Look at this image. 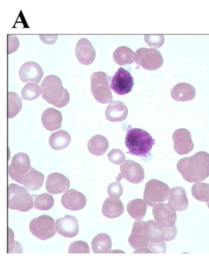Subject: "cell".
<instances>
[{"instance_id": "6da1fadb", "label": "cell", "mask_w": 209, "mask_h": 264, "mask_svg": "<svg viewBox=\"0 0 209 264\" xmlns=\"http://www.w3.org/2000/svg\"><path fill=\"white\" fill-rule=\"evenodd\" d=\"M177 167L184 180L188 182L205 180L209 177V154L199 152L190 157L181 159Z\"/></svg>"}, {"instance_id": "7a4b0ae2", "label": "cell", "mask_w": 209, "mask_h": 264, "mask_svg": "<svg viewBox=\"0 0 209 264\" xmlns=\"http://www.w3.org/2000/svg\"><path fill=\"white\" fill-rule=\"evenodd\" d=\"M42 97L48 103L62 108L67 105L70 100V93L63 87L59 77L50 75L46 77L41 85Z\"/></svg>"}, {"instance_id": "3957f363", "label": "cell", "mask_w": 209, "mask_h": 264, "mask_svg": "<svg viewBox=\"0 0 209 264\" xmlns=\"http://www.w3.org/2000/svg\"><path fill=\"white\" fill-rule=\"evenodd\" d=\"M128 153L140 157H148L155 144L152 136L144 129L139 128L129 129L125 140Z\"/></svg>"}, {"instance_id": "277c9868", "label": "cell", "mask_w": 209, "mask_h": 264, "mask_svg": "<svg viewBox=\"0 0 209 264\" xmlns=\"http://www.w3.org/2000/svg\"><path fill=\"white\" fill-rule=\"evenodd\" d=\"M34 207V198L27 188L16 184H10L8 186V208L26 212Z\"/></svg>"}, {"instance_id": "5b68a950", "label": "cell", "mask_w": 209, "mask_h": 264, "mask_svg": "<svg viewBox=\"0 0 209 264\" xmlns=\"http://www.w3.org/2000/svg\"><path fill=\"white\" fill-rule=\"evenodd\" d=\"M110 78L105 73H95L91 78V90L95 100L101 104L111 103L112 94Z\"/></svg>"}, {"instance_id": "8992f818", "label": "cell", "mask_w": 209, "mask_h": 264, "mask_svg": "<svg viewBox=\"0 0 209 264\" xmlns=\"http://www.w3.org/2000/svg\"><path fill=\"white\" fill-rule=\"evenodd\" d=\"M169 187L158 180L148 181L145 185L144 199L150 207L166 201L169 196Z\"/></svg>"}, {"instance_id": "52a82bcc", "label": "cell", "mask_w": 209, "mask_h": 264, "mask_svg": "<svg viewBox=\"0 0 209 264\" xmlns=\"http://www.w3.org/2000/svg\"><path fill=\"white\" fill-rule=\"evenodd\" d=\"M144 229L148 240L154 243L172 241L176 237L177 233L175 225L172 227L165 228L153 220L145 222Z\"/></svg>"}, {"instance_id": "ba28073f", "label": "cell", "mask_w": 209, "mask_h": 264, "mask_svg": "<svg viewBox=\"0 0 209 264\" xmlns=\"http://www.w3.org/2000/svg\"><path fill=\"white\" fill-rule=\"evenodd\" d=\"M30 232L41 240H46L56 235L55 221L51 216L43 214L33 219L29 225Z\"/></svg>"}, {"instance_id": "9c48e42d", "label": "cell", "mask_w": 209, "mask_h": 264, "mask_svg": "<svg viewBox=\"0 0 209 264\" xmlns=\"http://www.w3.org/2000/svg\"><path fill=\"white\" fill-rule=\"evenodd\" d=\"M134 60L147 70L155 71L163 65L160 52L155 49L140 48L134 53Z\"/></svg>"}, {"instance_id": "30bf717a", "label": "cell", "mask_w": 209, "mask_h": 264, "mask_svg": "<svg viewBox=\"0 0 209 264\" xmlns=\"http://www.w3.org/2000/svg\"><path fill=\"white\" fill-rule=\"evenodd\" d=\"M31 167L29 156L26 153H18L13 156L8 173L13 180L23 184L25 175Z\"/></svg>"}, {"instance_id": "8fae6325", "label": "cell", "mask_w": 209, "mask_h": 264, "mask_svg": "<svg viewBox=\"0 0 209 264\" xmlns=\"http://www.w3.org/2000/svg\"><path fill=\"white\" fill-rule=\"evenodd\" d=\"M134 79L125 69H118L111 79V89L119 95H125L131 92L134 86Z\"/></svg>"}, {"instance_id": "7c38bea8", "label": "cell", "mask_w": 209, "mask_h": 264, "mask_svg": "<svg viewBox=\"0 0 209 264\" xmlns=\"http://www.w3.org/2000/svg\"><path fill=\"white\" fill-rule=\"evenodd\" d=\"M145 172L139 164L133 160H126L120 166V173L116 177L117 181L124 178L132 183H140L144 180Z\"/></svg>"}, {"instance_id": "4fadbf2b", "label": "cell", "mask_w": 209, "mask_h": 264, "mask_svg": "<svg viewBox=\"0 0 209 264\" xmlns=\"http://www.w3.org/2000/svg\"><path fill=\"white\" fill-rule=\"evenodd\" d=\"M153 214L156 222L165 228L174 226L177 221V214L166 203H158L154 205Z\"/></svg>"}, {"instance_id": "5bb4252c", "label": "cell", "mask_w": 209, "mask_h": 264, "mask_svg": "<svg viewBox=\"0 0 209 264\" xmlns=\"http://www.w3.org/2000/svg\"><path fill=\"white\" fill-rule=\"evenodd\" d=\"M172 139L174 150L178 155H186L194 149V145L192 141L191 134L186 129L176 130L173 134Z\"/></svg>"}, {"instance_id": "9a60e30c", "label": "cell", "mask_w": 209, "mask_h": 264, "mask_svg": "<svg viewBox=\"0 0 209 264\" xmlns=\"http://www.w3.org/2000/svg\"><path fill=\"white\" fill-rule=\"evenodd\" d=\"M144 225V221L137 220L133 225L128 242L134 249L147 248L149 246L150 241L145 235Z\"/></svg>"}, {"instance_id": "2e32d148", "label": "cell", "mask_w": 209, "mask_h": 264, "mask_svg": "<svg viewBox=\"0 0 209 264\" xmlns=\"http://www.w3.org/2000/svg\"><path fill=\"white\" fill-rule=\"evenodd\" d=\"M70 187V181L64 175L53 173L49 175L46 181V188L49 193L62 194Z\"/></svg>"}, {"instance_id": "e0dca14e", "label": "cell", "mask_w": 209, "mask_h": 264, "mask_svg": "<svg viewBox=\"0 0 209 264\" xmlns=\"http://www.w3.org/2000/svg\"><path fill=\"white\" fill-rule=\"evenodd\" d=\"M56 227L58 233L65 237L73 238L78 234L79 231L78 220L68 214L57 220Z\"/></svg>"}, {"instance_id": "ac0fdd59", "label": "cell", "mask_w": 209, "mask_h": 264, "mask_svg": "<svg viewBox=\"0 0 209 264\" xmlns=\"http://www.w3.org/2000/svg\"><path fill=\"white\" fill-rule=\"evenodd\" d=\"M19 78L23 82H34L40 83L44 75L42 68L35 62L25 63L19 70Z\"/></svg>"}, {"instance_id": "d6986e66", "label": "cell", "mask_w": 209, "mask_h": 264, "mask_svg": "<svg viewBox=\"0 0 209 264\" xmlns=\"http://www.w3.org/2000/svg\"><path fill=\"white\" fill-rule=\"evenodd\" d=\"M75 53L78 61L84 65L92 64L96 57L95 49L86 38H82L77 43Z\"/></svg>"}, {"instance_id": "ffe728a7", "label": "cell", "mask_w": 209, "mask_h": 264, "mask_svg": "<svg viewBox=\"0 0 209 264\" xmlns=\"http://www.w3.org/2000/svg\"><path fill=\"white\" fill-rule=\"evenodd\" d=\"M167 200V205L173 211H182L188 207V197L185 189L182 187H174L170 189Z\"/></svg>"}, {"instance_id": "44dd1931", "label": "cell", "mask_w": 209, "mask_h": 264, "mask_svg": "<svg viewBox=\"0 0 209 264\" xmlns=\"http://www.w3.org/2000/svg\"><path fill=\"white\" fill-rule=\"evenodd\" d=\"M86 202V197L84 195L75 189H70L62 197L63 207L71 211L82 210L85 207Z\"/></svg>"}, {"instance_id": "7402d4cb", "label": "cell", "mask_w": 209, "mask_h": 264, "mask_svg": "<svg viewBox=\"0 0 209 264\" xmlns=\"http://www.w3.org/2000/svg\"><path fill=\"white\" fill-rule=\"evenodd\" d=\"M62 120V113L54 108L46 109L41 116L44 127L49 131H56L61 128Z\"/></svg>"}, {"instance_id": "603a6c76", "label": "cell", "mask_w": 209, "mask_h": 264, "mask_svg": "<svg viewBox=\"0 0 209 264\" xmlns=\"http://www.w3.org/2000/svg\"><path fill=\"white\" fill-rule=\"evenodd\" d=\"M127 107L122 101H113L107 107L105 115L107 120L111 122H123L127 117Z\"/></svg>"}, {"instance_id": "cb8c5ba5", "label": "cell", "mask_w": 209, "mask_h": 264, "mask_svg": "<svg viewBox=\"0 0 209 264\" xmlns=\"http://www.w3.org/2000/svg\"><path fill=\"white\" fill-rule=\"evenodd\" d=\"M124 206L119 199H113L110 197L104 201L101 210L104 216L112 219L122 215L124 212Z\"/></svg>"}, {"instance_id": "d4e9b609", "label": "cell", "mask_w": 209, "mask_h": 264, "mask_svg": "<svg viewBox=\"0 0 209 264\" xmlns=\"http://www.w3.org/2000/svg\"><path fill=\"white\" fill-rule=\"evenodd\" d=\"M196 96V90L191 85L187 83L178 84L172 88L171 96L177 101H189Z\"/></svg>"}, {"instance_id": "484cf974", "label": "cell", "mask_w": 209, "mask_h": 264, "mask_svg": "<svg viewBox=\"0 0 209 264\" xmlns=\"http://www.w3.org/2000/svg\"><path fill=\"white\" fill-rule=\"evenodd\" d=\"M45 181V176L31 167L24 178L23 185L29 191H34L41 188Z\"/></svg>"}, {"instance_id": "4316f807", "label": "cell", "mask_w": 209, "mask_h": 264, "mask_svg": "<svg viewBox=\"0 0 209 264\" xmlns=\"http://www.w3.org/2000/svg\"><path fill=\"white\" fill-rule=\"evenodd\" d=\"M88 149L89 152L96 156L104 155L109 147L108 140L102 135H96L92 137L88 142Z\"/></svg>"}, {"instance_id": "83f0119b", "label": "cell", "mask_w": 209, "mask_h": 264, "mask_svg": "<svg viewBox=\"0 0 209 264\" xmlns=\"http://www.w3.org/2000/svg\"><path fill=\"white\" fill-rule=\"evenodd\" d=\"M71 141L70 134L64 130H60L52 133L49 137V144L52 149H64L70 145Z\"/></svg>"}, {"instance_id": "f1b7e54d", "label": "cell", "mask_w": 209, "mask_h": 264, "mask_svg": "<svg viewBox=\"0 0 209 264\" xmlns=\"http://www.w3.org/2000/svg\"><path fill=\"white\" fill-rule=\"evenodd\" d=\"M92 247L93 252L95 254L108 253L111 250V238L106 233H99L93 238Z\"/></svg>"}, {"instance_id": "f546056e", "label": "cell", "mask_w": 209, "mask_h": 264, "mask_svg": "<svg viewBox=\"0 0 209 264\" xmlns=\"http://www.w3.org/2000/svg\"><path fill=\"white\" fill-rule=\"evenodd\" d=\"M147 209L146 202L142 199L131 200L127 206L128 213L132 218L136 220H141L144 218Z\"/></svg>"}, {"instance_id": "4dcf8cb0", "label": "cell", "mask_w": 209, "mask_h": 264, "mask_svg": "<svg viewBox=\"0 0 209 264\" xmlns=\"http://www.w3.org/2000/svg\"><path fill=\"white\" fill-rule=\"evenodd\" d=\"M134 52L126 46L119 47L113 54L114 62L120 66L132 64L134 62Z\"/></svg>"}, {"instance_id": "1f68e13d", "label": "cell", "mask_w": 209, "mask_h": 264, "mask_svg": "<svg viewBox=\"0 0 209 264\" xmlns=\"http://www.w3.org/2000/svg\"><path fill=\"white\" fill-rule=\"evenodd\" d=\"M34 200V208L41 211L51 210L54 205V199L52 195L44 193L32 195Z\"/></svg>"}, {"instance_id": "d6a6232c", "label": "cell", "mask_w": 209, "mask_h": 264, "mask_svg": "<svg viewBox=\"0 0 209 264\" xmlns=\"http://www.w3.org/2000/svg\"><path fill=\"white\" fill-rule=\"evenodd\" d=\"M23 100L17 93H8V118H13L21 112Z\"/></svg>"}, {"instance_id": "836d02e7", "label": "cell", "mask_w": 209, "mask_h": 264, "mask_svg": "<svg viewBox=\"0 0 209 264\" xmlns=\"http://www.w3.org/2000/svg\"><path fill=\"white\" fill-rule=\"evenodd\" d=\"M192 196L199 201H209V184L197 182L192 185L191 188Z\"/></svg>"}, {"instance_id": "e575fe53", "label": "cell", "mask_w": 209, "mask_h": 264, "mask_svg": "<svg viewBox=\"0 0 209 264\" xmlns=\"http://www.w3.org/2000/svg\"><path fill=\"white\" fill-rule=\"evenodd\" d=\"M41 88L37 84L29 83L25 85L21 92L22 97L25 100L32 101L39 97Z\"/></svg>"}, {"instance_id": "d590c367", "label": "cell", "mask_w": 209, "mask_h": 264, "mask_svg": "<svg viewBox=\"0 0 209 264\" xmlns=\"http://www.w3.org/2000/svg\"><path fill=\"white\" fill-rule=\"evenodd\" d=\"M68 252L70 254H77V253H82V254H89L90 252L89 244L84 241H74L70 244L69 247Z\"/></svg>"}, {"instance_id": "8d00e7d4", "label": "cell", "mask_w": 209, "mask_h": 264, "mask_svg": "<svg viewBox=\"0 0 209 264\" xmlns=\"http://www.w3.org/2000/svg\"><path fill=\"white\" fill-rule=\"evenodd\" d=\"M109 160L116 165L122 164L125 162V155L122 150L113 149L108 153Z\"/></svg>"}, {"instance_id": "74e56055", "label": "cell", "mask_w": 209, "mask_h": 264, "mask_svg": "<svg viewBox=\"0 0 209 264\" xmlns=\"http://www.w3.org/2000/svg\"><path fill=\"white\" fill-rule=\"evenodd\" d=\"M123 189L120 181L110 184L108 188L109 196L113 199H119L122 196Z\"/></svg>"}, {"instance_id": "f35d334b", "label": "cell", "mask_w": 209, "mask_h": 264, "mask_svg": "<svg viewBox=\"0 0 209 264\" xmlns=\"http://www.w3.org/2000/svg\"><path fill=\"white\" fill-rule=\"evenodd\" d=\"M144 39L148 46L156 48H161L164 42L163 35H146L145 36Z\"/></svg>"}, {"instance_id": "ab89813d", "label": "cell", "mask_w": 209, "mask_h": 264, "mask_svg": "<svg viewBox=\"0 0 209 264\" xmlns=\"http://www.w3.org/2000/svg\"><path fill=\"white\" fill-rule=\"evenodd\" d=\"M8 54L10 55L18 50L19 41L16 36L8 35Z\"/></svg>"}, {"instance_id": "60d3db41", "label": "cell", "mask_w": 209, "mask_h": 264, "mask_svg": "<svg viewBox=\"0 0 209 264\" xmlns=\"http://www.w3.org/2000/svg\"><path fill=\"white\" fill-rule=\"evenodd\" d=\"M149 248L152 250V252L154 253H165L166 250V244L164 241L160 242V243H154V242H150Z\"/></svg>"}, {"instance_id": "b9f144b4", "label": "cell", "mask_w": 209, "mask_h": 264, "mask_svg": "<svg viewBox=\"0 0 209 264\" xmlns=\"http://www.w3.org/2000/svg\"><path fill=\"white\" fill-rule=\"evenodd\" d=\"M40 38H41V41H42L43 43L48 44V45H52V44L56 43V41L57 40L58 37L57 35H55V36L54 35H50V36L40 35Z\"/></svg>"}, {"instance_id": "7bdbcfd3", "label": "cell", "mask_w": 209, "mask_h": 264, "mask_svg": "<svg viewBox=\"0 0 209 264\" xmlns=\"http://www.w3.org/2000/svg\"><path fill=\"white\" fill-rule=\"evenodd\" d=\"M207 206H208V207L209 208V202L207 203Z\"/></svg>"}]
</instances>
